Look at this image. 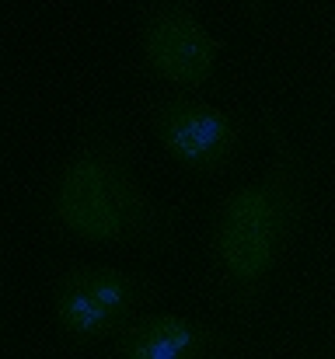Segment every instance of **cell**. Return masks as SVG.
I'll return each instance as SVG.
<instances>
[{
    "label": "cell",
    "mask_w": 335,
    "mask_h": 359,
    "mask_svg": "<svg viewBox=\"0 0 335 359\" xmlns=\"http://www.w3.org/2000/svg\"><path fill=\"white\" fill-rule=\"evenodd\" d=\"M217 325L182 311H147L109 342V359H221Z\"/></svg>",
    "instance_id": "5b68a950"
},
{
    "label": "cell",
    "mask_w": 335,
    "mask_h": 359,
    "mask_svg": "<svg viewBox=\"0 0 335 359\" xmlns=\"http://www.w3.org/2000/svg\"><path fill=\"white\" fill-rule=\"evenodd\" d=\"M136 112L147 133L161 143V150L192 175L221 178L237 164L244 150L248 126L241 112L210 102L199 91L150 84L136 98Z\"/></svg>",
    "instance_id": "3957f363"
},
{
    "label": "cell",
    "mask_w": 335,
    "mask_h": 359,
    "mask_svg": "<svg viewBox=\"0 0 335 359\" xmlns=\"http://www.w3.org/2000/svg\"><path fill=\"white\" fill-rule=\"evenodd\" d=\"M304 164L294 140L272 122L269 126V161L255 178L227 189L210 217L206 262L210 279L223 304L251 321L280 262L297 231Z\"/></svg>",
    "instance_id": "6da1fadb"
},
{
    "label": "cell",
    "mask_w": 335,
    "mask_h": 359,
    "mask_svg": "<svg viewBox=\"0 0 335 359\" xmlns=\"http://www.w3.org/2000/svg\"><path fill=\"white\" fill-rule=\"evenodd\" d=\"M237 4H241L244 11H251V14H258V11H262V7H265L269 0H237Z\"/></svg>",
    "instance_id": "52a82bcc"
},
{
    "label": "cell",
    "mask_w": 335,
    "mask_h": 359,
    "mask_svg": "<svg viewBox=\"0 0 335 359\" xmlns=\"http://www.w3.org/2000/svg\"><path fill=\"white\" fill-rule=\"evenodd\" d=\"M136 56L161 88L203 91L221 63V42L199 0H147L136 18Z\"/></svg>",
    "instance_id": "277c9868"
},
{
    "label": "cell",
    "mask_w": 335,
    "mask_h": 359,
    "mask_svg": "<svg viewBox=\"0 0 335 359\" xmlns=\"http://www.w3.org/2000/svg\"><path fill=\"white\" fill-rule=\"evenodd\" d=\"M53 311H56V321L63 328V335L77 346H88V349H109V342L126 328L109 307L84 286L77 283L63 265L53 269Z\"/></svg>",
    "instance_id": "8992f818"
},
{
    "label": "cell",
    "mask_w": 335,
    "mask_h": 359,
    "mask_svg": "<svg viewBox=\"0 0 335 359\" xmlns=\"http://www.w3.org/2000/svg\"><path fill=\"white\" fill-rule=\"evenodd\" d=\"M46 206L60 234L84 244L168 248L178 234L171 206L136 178L129 136L115 122H91L84 129L56 164Z\"/></svg>",
    "instance_id": "7a4b0ae2"
}]
</instances>
